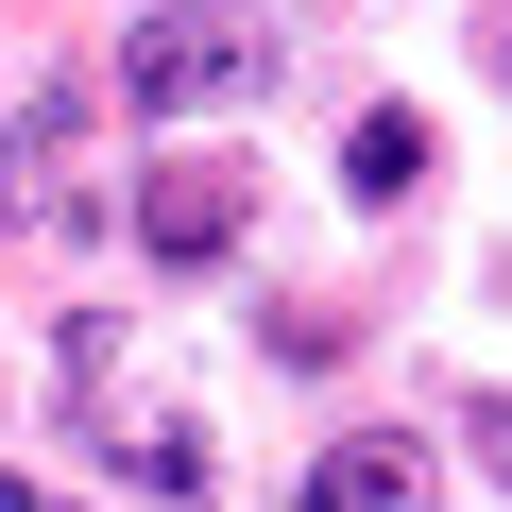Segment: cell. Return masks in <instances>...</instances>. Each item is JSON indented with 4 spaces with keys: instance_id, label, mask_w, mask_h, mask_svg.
<instances>
[{
    "instance_id": "cell-1",
    "label": "cell",
    "mask_w": 512,
    "mask_h": 512,
    "mask_svg": "<svg viewBox=\"0 0 512 512\" xmlns=\"http://www.w3.org/2000/svg\"><path fill=\"white\" fill-rule=\"evenodd\" d=\"M256 86H274V18L256 0H154L120 35V103L137 120H239Z\"/></svg>"
},
{
    "instance_id": "cell-2",
    "label": "cell",
    "mask_w": 512,
    "mask_h": 512,
    "mask_svg": "<svg viewBox=\"0 0 512 512\" xmlns=\"http://www.w3.org/2000/svg\"><path fill=\"white\" fill-rule=\"evenodd\" d=\"M239 222H256V171H239V154H171V171L137 188V239L171 256V274H205V256H239Z\"/></svg>"
},
{
    "instance_id": "cell-3",
    "label": "cell",
    "mask_w": 512,
    "mask_h": 512,
    "mask_svg": "<svg viewBox=\"0 0 512 512\" xmlns=\"http://www.w3.org/2000/svg\"><path fill=\"white\" fill-rule=\"evenodd\" d=\"M427 495H444V444L359 427V444H325V461H308V495H291V512H427Z\"/></svg>"
},
{
    "instance_id": "cell-4",
    "label": "cell",
    "mask_w": 512,
    "mask_h": 512,
    "mask_svg": "<svg viewBox=\"0 0 512 512\" xmlns=\"http://www.w3.org/2000/svg\"><path fill=\"white\" fill-rule=\"evenodd\" d=\"M342 188H359V205H410V188H427V120H410V103H376V120L342 137Z\"/></svg>"
},
{
    "instance_id": "cell-5",
    "label": "cell",
    "mask_w": 512,
    "mask_h": 512,
    "mask_svg": "<svg viewBox=\"0 0 512 512\" xmlns=\"http://www.w3.org/2000/svg\"><path fill=\"white\" fill-rule=\"evenodd\" d=\"M120 478L188 512V495H205V427H188V410H171V427H120Z\"/></svg>"
},
{
    "instance_id": "cell-6",
    "label": "cell",
    "mask_w": 512,
    "mask_h": 512,
    "mask_svg": "<svg viewBox=\"0 0 512 512\" xmlns=\"http://www.w3.org/2000/svg\"><path fill=\"white\" fill-rule=\"evenodd\" d=\"M69 137H86V86H35V103H18V188H35Z\"/></svg>"
},
{
    "instance_id": "cell-7",
    "label": "cell",
    "mask_w": 512,
    "mask_h": 512,
    "mask_svg": "<svg viewBox=\"0 0 512 512\" xmlns=\"http://www.w3.org/2000/svg\"><path fill=\"white\" fill-rule=\"evenodd\" d=\"M461 461H478V478L512 495V393H478V410H461Z\"/></svg>"
},
{
    "instance_id": "cell-8",
    "label": "cell",
    "mask_w": 512,
    "mask_h": 512,
    "mask_svg": "<svg viewBox=\"0 0 512 512\" xmlns=\"http://www.w3.org/2000/svg\"><path fill=\"white\" fill-rule=\"evenodd\" d=\"M495 86H512V18H495Z\"/></svg>"
},
{
    "instance_id": "cell-9",
    "label": "cell",
    "mask_w": 512,
    "mask_h": 512,
    "mask_svg": "<svg viewBox=\"0 0 512 512\" xmlns=\"http://www.w3.org/2000/svg\"><path fill=\"white\" fill-rule=\"evenodd\" d=\"M0 512H35V495H18V478H0Z\"/></svg>"
}]
</instances>
